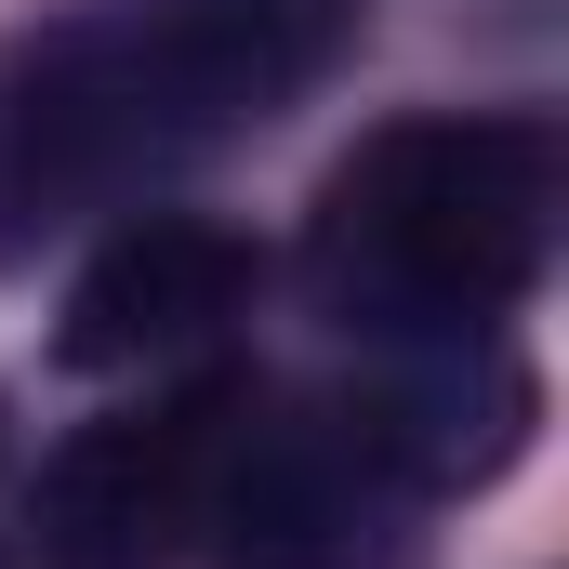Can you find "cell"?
<instances>
[{"label":"cell","instance_id":"6da1fadb","mask_svg":"<svg viewBox=\"0 0 569 569\" xmlns=\"http://www.w3.org/2000/svg\"><path fill=\"white\" fill-rule=\"evenodd\" d=\"M358 40V0H80L0 107L13 199H120L146 172L239 146L318 93Z\"/></svg>","mask_w":569,"mask_h":569},{"label":"cell","instance_id":"7a4b0ae2","mask_svg":"<svg viewBox=\"0 0 569 569\" xmlns=\"http://www.w3.org/2000/svg\"><path fill=\"white\" fill-rule=\"evenodd\" d=\"M318 291L331 318L425 345L490 331L557 252V133L543 120H398L318 186Z\"/></svg>","mask_w":569,"mask_h":569},{"label":"cell","instance_id":"3957f363","mask_svg":"<svg viewBox=\"0 0 569 569\" xmlns=\"http://www.w3.org/2000/svg\"><path fill=\"white\" fill-rule=\"evenodd\" d=\"M239 385H186L159 411L120 425H80L40 477V557L53 569H159L199 517H212V477L239 450Z\"/></svg>","mask_w":569,"mask_h":569},{"label":"cell","instance_id":"277c9868","mask_svg":"<svg viewBox=\"0 0 569 569\" xmlns=\"http://www.w3.org/2000/svg\"><path fill=\"white\" fill-rule=\"evenodd\" d=\"M425 490L385 477L345 425H291V437H252L226 450L212 477V569H411V530Z\"/></svg>","mask_w":569,"mask_h":569},{"label":"cell","instance_id":"5b68a950","mask_svg":"<svg viewBox=\"0 0 569 569\" xmlns=\"http://www.w3.org/2000/svg\"><path fill=\"white\" fill-rule=\"evenodd\" d=\"M252 291V239L239 226H199V212H133L93 239V266L67 279V318H53V358L67 371H159L186 345H212Z\"/></svg>","mask_w":569,"mask_h":569},{"label":"cell","instance_id":"8992f818","mask_svg":"<svg viewBox=\"0 0 569 569\" xmlns=\"http://www.w3.org/2000/svg\"><path fill=\"white\" fill-rule=\"evenodd\" d=\"M530 371L490 345V331H425V358L371 398V411H345V437L385 463V477H411V490H477V477H503L517 450H530Z\"/></svg>","mask_w":569,"mask_h":569}]
</instances>
